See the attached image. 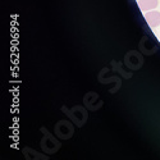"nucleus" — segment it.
Returning a JSON list of instances; mask_svg holds the SVG:
<instances>
[{"label":"nucleus","instance_id":"nucleus-1","mask_svg":"<svg viewBox=\"0 0 160 160\" xmlns=\"http://www.w3.org/2000/svg\"><path fill=\"white\" fill-rule=\"evenodd\" d=\"M62 112H64L67 115H68V118L77 127H82L87 122L88 114H87V110L83 108V106L74 105V106H72L71 109L65 108V106H62Z\"/></svg>","mask_w":160,"mask_h":160},{"label":"nucleus","instance_id":"nucleus-2","mask_svg":"<svg viewBox=\"0 0 160 160\" xmlns=\"http://www.w3.org/2000/svg\"><path fill=\"white\" fill-rule=\"evenodd\" d=\"M40 131L44 133V137L41 138V141H40V146H41V149L49 155L55 154L60 149V142L57 140L55 136H52L46 128L42 127V128H40Z\"/></svg>","mask_w":160,"mask_h":160},{"label":"nucleus","instance_id":"nucleus-3","mask_svg":"<svg viewBox=\"0 0 160 160\" xmlns=\"http://www.w3.org/2000/svg\"><path fill=\"white\" fill-rule=\"evenodd\" d=\"M74 123L69 122V121H59L55 124L54 128V133L55 136L60 140H69L72 138V136L74 135Z\"/></svg>","mask_w":160,"mask_h":160},{"label":"nucleus","instance_id":"nucleus-4","mask_svg":"<svg viewBox=\"0 0 160 160\" xmlns=\"http://www.w3.org/2000/svg\"><path fill=\"white\" fill-rule=\"evenodd\" d=\"M124 64H126L127 68H129L132 71H137L143 64V58L140 52H137L135 50H131L124 57Z\"/></svg>","mask_w":160,"mask_h":160},{"label":"nucleus","instance_id":"nucleus-5","mask_svg":"<svg viewBox=\"0 0 160 160\" xmlns=\"http://www.w3.org/2000/svg\"><path fill=\"white\" fill-rule=\"evenodd\" d=\"M145 19L151 28H156L160 26V12L158 10H150L145 13Z\"/></svg>","mask_w":160,"mask_h":160},{"label":"nucleus","instance_id":"nucleus-6","mask_svg":"<svg viewBox=\"0 0 160 160\" xmlns=\"http://www.w3.org/2000/svg\"><path fill=\"white\" fill-rule=\"evenodd\" d=\"M96 101H101V100H100L99 95L96 94V92H94V91L87 92V94L85 95V98H83L85 106H86L87 109H90V110H98V109H96V106L94 105Z\"/></svg>","mask_w":160,"mask_h":160},{"label":"nucleus","instance_id":"nucleus-7","mask_svg":"<svg viewBox=\"0 0 160 160\" xmlns=\"http://www.w3.org/2000/svg\"><path fill=\"white\" fill-rule=\"evenodd\" d=\"M159 5V0H138V7L142 12L154 10Z\"/></svg>","mask_w":160,"mask_h":160}]
</instances>
